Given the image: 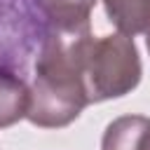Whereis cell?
<instances>
[{
	"label": "cell",
	"mask_w": 150,
	"mask_h": 150,
	"mask_svg": "<svg viewBox=\"0 0 150 150\" xmlns=\"http://www.w3.org/2000/svg\"><path fill=\"white\" fill-rule=\"evenodd\" d=\"M145 47H148V52H150V28L145 30Z\"/></svg>",
	"instance_id": "obj_7"
},
{
	"label": "cell",
	"mask_w": 150,
	"mask_h": 150,
	"mask_svg": "<svg viewBox=\"0 0 150 150\" xmlns=\"http://www.w3.org/2000/svg\"><path fill=\"white\" fill-rule=\"evenodd\" d=\"M30 103V87L14 73L0 70V129L26 117Z\"/></svg>",
	"instance_id": "obj_4"
},
{
	"label": "cell",
	"mask_w": 150,
	"mask_h": 150,
	"mask_svg": "<svg viewBox=\"0 0 150 150\" xmlns=\"http://www.w3.org/2000/svg\"><path fill=\"white\" fill-rule=\"evenodd\" d=\"M143 75L134 38L112 33L94 38L84 63V89L89 103L120 98L138 87Z\"/></svg>",
	"instance_id": "obj_1"
},
{
	"label": "cell",
	"mask_w": 150,
	"mask_h": 150,
	"mask_svg": "<svg viewBox=\"0 0 150 150\" xmlns=\"http://www.w3.org/2000/svg\"><path fill=\"white\" fill-rule=\"evenodd\" d=\"M110 23L122 35H138L150 28V0H103Z\"/></svg>",
	"instance_id": "obj_5"
},
{
	"label": "cell",
	"mask_w": 150,
	"mask_h": 150,
	"mask_svg": "<svg viewBox=\"0 0 150 150\" xmlns=\"http://www.w3.org/2000/svg\"><path fill=\"white\" fill-rule=\"evenodd\" d=\"M87 105L89 98L82 80L35 73L26 120L40 129H59L77 120Z\"/></svg>",
	"instance_id": "obj_2"
},
{
	"label": "cell",
	"mask_w": 150,
	"mask_h": 150,
	"mask_svg": "<svg viewBox=\"0 0 150 150\" xmlns=\"http://www.w3.org/2000/svg\"><path fill=\"white\" fill-rule=\"evenodd\" d=\"M96 0H38L47 23H77L89 21Z\"/></svg>",
	"instance_id": "obj_6"
},
{
	"label": "cell",
	"mask_w": 150,
	"mask_h": 150,
	"mask_svg": "<svg viewBox=\"0 0 150 150\" xmlns=\"http://www.w3.org/2000/svg\"><path fill=\"white\" fill-rule=\"evenodd\" d=\"M101 150H150V117L122 115L112 120L103 131Z\"/></svg>",
	"instance_id": "obj_3"
}]
</instances>
